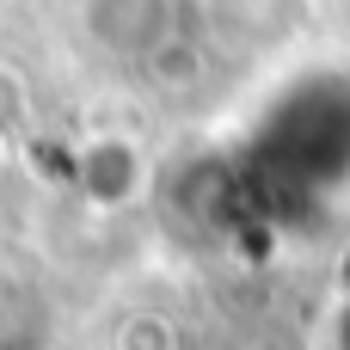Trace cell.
Masks as SVG:
<instances>
[{"label": "cell", "mask_w": 350, "mask_h": 350, "mask_svg": "<svg viewBox=\"0 0 350 350\" xmlns=\"http://www.w3.org/2000/svg\"><path fill=\"white\" fill-rule=\"evenodd\" d=\"M86 31L117 55H148L166 43V0H86Z\"/></svg>", "instance_id": "6da1fadb"}, {"label": "cell", "mask_w": 350, "mask_h": 350, "mask_svg": "<svg viewBox=\"0 0 350 350\" xmlns=\"http://www.w3.org/2000/svg\"><path fill=\"white\" fill-rule=\"evenodd\" d=\"M18 117H25V86L12 68H0V129H12Z\"/></svg>", "instance_id": "7a4b0ae2"}, {"label": "cell", "mask_w": 350, "mask_h": 350, "mask_svg": "<svg viewBox=\"0 0 350 350\" xmlns=\"http://www.w3.org/2000/svg\"><path fill=\"white\" fill-rule=\"evenodd\" d=\"M148 345H166V332L154 326V314H148V320H135V326L123 332V350H148Z\"/></svg>", "instance_id": "3957f363"}]
</instances>
